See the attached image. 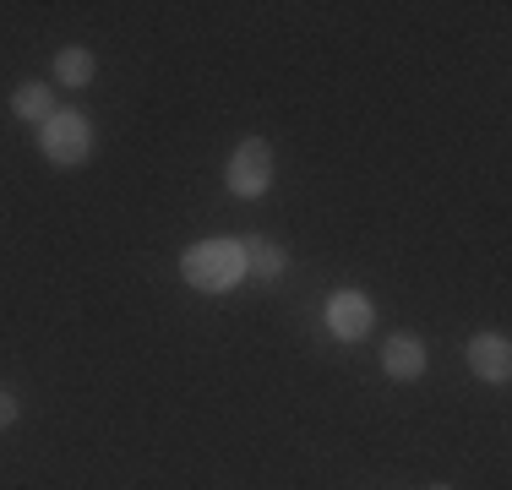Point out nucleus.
Listing matches in <instances>:
<instances>
[{"instance_id": "nucleus-1", "label": "nucleus", "mask_w": 512, "mask_h": 490, "mask_svg": "<svg viewBox=\"0 0 512 490\" xmlns=\"http://www.w3.org/2000/svg\"><path fill=\"white\" fill-rule=\"evenodd\" d=\"M180 278L197 294H224L246 278V240H197L180 256Z\"/></svg>"}, {"instance_id": "nucleus-2", "label": "nucleus", "mask_w": 512, "mask_h": 490, "mask_svg": "<svg viewBox=\"0 0 512 490\" xmlns=\"http://www.w3.org/2000/svg\"><path fill=\"white\" fill-rule=\"evenodd\" d=\"M39 147H44V158L60 164V169L88 164V158H93V126H88V115H77V109H55V115L39 126Z\"/></svg>"}, {"instance_id": "nucleus-3", "label": "nucleus", "mask_w": 512, "mask_h": 490, "mask_svg": "<svg viewBox=\"0 0 512 490\" xmlns=\"http://www.w3.org/2000/svg\"><path fill=\"white\" fill-rule=\"evenodd\" d=\"M224 180H229V191H235V196L256 202V196L273 186V147H267L262 137H246L235 147V158H229Z\"/></svg>"}, {"instance_id": "nucleus-4", "label": "nucleus", "mask_w": 512, "mask_h": 490, "mask_svg": "<svg viewBox=\"0 0 512 490\" xmlns=\"http://www.w3.org/2000/svg\"><path fill=\"white\" fill-rule=\"evenodd\" d=\"M371 322H376V311H371V300H365L360 289H338L333 300H327V333L333 338L355 343V338L371 333Z\"/></svg>"}, {"instance_id": "nucleus-5", "label": "nucleus", "mask_w": 512, "mask_h": 490, "mask_svg": "<svg viewBox=\"0 0 512 490\" xmlns=\"http://www.w3.org/2000/svg\"><path fill=\"white\" fill-rule=\"evenodd\" d=\"M469 371L480 376V382H507L512 376V343L502 333L469 338Z\"/></svg>"}, {"instance_id": "nucleus-6", "label": "nucleus", "mask_w": 512, "mask_h": 490, "mask_svg": "<svg viewBox=\"0 0 512 490\" xmlns=\"http://www.w3.org/2000/svg\"><path fill=\"white\" fill-rule=\"evenodd\" d=\"M382 371L393 376V382H414V376L425 371V343L414 333H393L382 349Z\"/></svg>"}, {"instance_id": "nucleus-7", "label": "nucleus", "mask_w": 512, "mask_h": 490, "mask_svg": "<svg viewBox=\"0 0 512 490\" xmlns=\"http://www.w3.org/2000/svg\"><path fill=\"white\" fill-rule=\"evenodd\" d=\"M11 109H17V120H33V126H44V120L55 115V93L44 88V82H22V88L11 93Z\"/></svg>"}, {"instance_id": "nucleus-8", "label": "nucleus", "mask_w": 512, "mask_h": 490, "mask_svg": "<svg viewBox=\"0 0 512 490\" xmlns=\"http://www.w3.org/2000/svg\"><path fill=\"white\" fill-rule=\"evenodd\" d=\"M55 82H60V88H88V82H93V55H88V49H82V44L60 49V55H55Z\"/></svg>"}, {"instance_id": "nucleus-9", "label": "nucleus", "mask_w": 512, "mask_h": 490, "mask_svg": "<svg viewBox=\"0 0 512 490\" xmlns=\"http://www.w3.org/2000/svg\"><path fill=\"white\" fill-rule=\"evenodd\" d=\"M284 267H289V256L278 251L273 240H251L246 245V273H256V278H267V284H273V278H284Z\"/></svg>"}, {"instance_id": "nucleus-10", "label": "nucleus", "mask_w": 512, "mask_h": 490, "mask_svg": "<svg viewBox=\"0 0 512 490\" xmlns=\"http://www.w3.org/2000/svg\"><path fill=\"white\" fill-rule=\"evenodd\" d=\"M11 420H17V398H11V392L6 387H0V431H6V425Z\"/></svg>"}, {"instance_id": "nucleus-11", "label": "nucleus", "mask_w": 512, "mask_h": 490, "mask_svg": "<svg viewBox=\"0 0 512 490\" xmlns=\"http://www.w3.org/2000/svg\"><path fill=\"white\" fill-rule=\"evenodd\" d=\"M431 490H447V485H431Z\"/></svg>"}]
</instances>
